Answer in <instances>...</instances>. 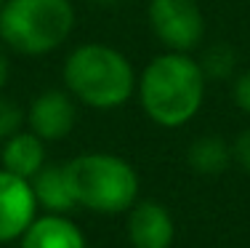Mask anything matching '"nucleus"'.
<instances>
[{
  "mask_svg": "<svg viewBox=\"0 0 250 248\" xmlns=\"http://www.w3.org/2000/svg\"><path fill=\"white\" fill-rule=\"evenodd\" d=\"M35 216H38V200L29 179L0 168V243L19 240Z\"/></svg>",
  "mask_w": 250,
  "mask_h": 248,
  "instance_id": "7",
  "label": "nucleus"
},
{
  "mask_svg": "<svg viewBox=\"0 0 250 248\" xmlns=\"http://www.w3.org/2000/svg\"><path fill=\"white\" fill-rule=\"evenodd\" d=\"M0 168L11 171V174L21 176V179H32L40 168L45 165V141L27 131L14 134L11 139L3 141V152H0Z\"/></svg>",
  "mask_w": 250,
  "mask_h": 248,
  "instance_id": "10",
  "label": "nucleus"
},
{
  "mask_svg": "<svg viewBox=\"0 0 250 248\" xmlns=\"http://www.w3.org/2000/svg\"><path fill=\"white\" fill-rule=\"evenodd\" d=\"M202 72H205L208 80H224V78H231L237 67V56H234V48L224 43H216L202 54V59H197Z\"/></svg>",
  "mask_w": 250,
  "mask_h": 248,
  "instance_id": "13",
  "label": "nucleus"
},
{
  "mask_svg": "<svg viewBox=\"0 0 250 248\" xmlns=\"http://www.w3.org/2000/svg\"><path fill=\"white\" fill-rule=\"evenodd\" d=\"M146 19L165 51L192 54L205 40V16L197 0H149Z\"/></svg>",
  "mask_w": 250,
  "mask_h": 248,
  "instance_id": "5",
  "label": "nucleus"
},
{
  "mask_svg": "<svg viewBox=\"0 0 250 248\" xmlns=\"http://www.w3.org/2000/svg\"><path fill=\"white\" fill-rule=\"evenodd\" d=\"M35 192V200H38L40 208H45L48 214H67V211L75 208V198L72 190H69V179L64 165H48L45 163L38 174L29 179Z\"/></svg>",
  "mask_w": 250,
  "mask_h": 248,
  "instance_id": "11",
  "label": "nucleus"
},
{
  "mask_svg": "<svg viewBox=\"0 0 250 248\" xmlns=\"http://www.w3.org/2000/svg\"><path fill=\"white\" fill-rule=\"evenodd\" d=\"M77 120L75 96L67 88H48L38 93L27 107V126L43 141L67 139Z\"/></svg>",
  "mask_w": 250,
  "mask_h": 248,
  "instance_id": "6",
  "label": "nucleus"
},
{
  "mask_svg": "<svg viewBox=\"0 0 250 248\" xmlns=\"http://www.w3.org/2000/svg\"><path fill=\"white\" fill-rule=\"evenodd\" d=\"M8 75H11V62H8V54H5V45L0 43V93L8 83Z\"/></svg>",
  "mask_w": 250,
  "mask_h": 248,
  "instance_id": "17",
  "label": "nucleus"
},
{
  "mask_svg": "<svg viewBox=\"0 0 250 248\" xmlns=\"http://www.w3.org/2000/svg\"><path fill=\"white\" fill-rule=\"evenodd\" d=\"M19 248H85L80 227L64 214L35 216L19 238Z\"/></svg>",
  "mask_w": 250,
  "mask_h": 248,
  "instance_id": "9",
  "label": "nucleus"
},
{
  "mask_svg": "<svg viewBox=\"0 0 250 248\" xmlns=\"http://www.w3.org/2000/svg\"><path fill=\"white\" fill-rule=\"evenodd\" d=\"M24 123H27V110L19 102H14V99L0 93V141L19 134Z\"/></svg>",
  "mask_w": 250,
  "mask_h": 248,
  "instance_id": "14",
  "label": "nucleus"
},
{
  "mask_svg": "<svg viewBox=\"0 0 250 248\" xmlns=\"http://www.w3.org/2000/svg\"><path fill=\"white\" fill-rule=\"evenodd\" d=\"M69 190L77 205L96 214H123L139 198V174L133 165L112 152H85L67 165Z\"/></svg>",
  "mask_w": 250,
  "mask_h": 248,
  "instance_id": "4",
  "label": "nucleus"
},
{
  "mask_svg": "<svg viewBox=\"0 0 250 248\" xmlns=\"http://www.w3.org/2000/svg\"><path fill=\"white\" fill-rule=\"evenodd\" d=\"M231 99H234L237 110H242L245 115H250V69H242V72L234 75V83H231Z\"/></svg>",
  "mask_w": 250,
  "mask_h": 248,
  "instance_id": "15",
  "label": "nucleus"
},
{
  "mask_svg": "<svg viewBox=\"0 0 250 248\" xmlns=\"http://www.w3.org/2000/svg\"><path fill=\"white\" fill-rule=\"evenodd\" d=\"M173 216L157 200H141L130 205L128 238L133 248H170L173 246Z\"/></svg>",
  "mask_w": 250,
  "mask_h": 248,
  "instance_id": "8",
  "label": "nucleus"
},
{
  "mask_svg": "<svg viewBox=\"0 0 250 248\" xmlns=\"http://www.w3.org/2000/svg\"><path fill=\"white\" fill-rule=\"evenodd\" d=\"M208 78L192 54L165 51L139 72L136 96L154 126L181 128L202 107Z\"/></svg>",
  "mask_w": 250,
  "mask_h": 248,
  "instance_id": "1",
  "label": "nucleus"
},
{
  "mask_svg": "<svg viewBox=\"0 0 250 248\" xmlns=\"http://www.w3.org/2000/svg\"><path fill=\"white\" fill-rule=\"evenodd\" d=\"M3 3H5V0H0V5H3Z\"/></svg>",
  "mask_w": 250,
  "mask_h": 248,
  "instance_id": "19",
  "label": "nucleus"
},
{
  "mask_svg": "<svg viewBox=\"0 0 250 248\" xmlns=\"http://www.w3.org/2000/svg\"><path fill=\"white\" fill-rule=\"evenodd\" d=\"M96 5H101V8H112V5H117V3H123V0H93Z\"/></svg>",
  "mask_w": 250,
  "mask_h": 248,
  "instance_id": "18",
  "label": "nucleus"
},
{
  "mask_svg": "<svg viewBox=\"0 0 250 248\" xmlns=\"http://www.w3.org/2000/svg\"><path fill=\"white\" fill-rule=\"evenodd\" d=\"M231 160H237V165L245 174H250V128L240 131V136L234 139V144H231Z\"/></svg>",
  "mask_w": 250,
  "mask_h": 248,
  "instance_id": "16",
  "label": "nucleus"
},
{
  "mask_svg": "<svg viewBox=\"0 0 250 248\" xmlns=\"http://www.w3.org/2000/svg\"><path fill=\"white\" fill-rule=\"evenodd\" d=\"M72 29V0H5L0 5V43L19 56L53 54Z\"/></svg>",
  "mask_w": 250,
  "mask_h": 248,
  "instance_id": "3",
  "label": "nucleus"
},
{
  "mask_svg": "<svg viewBox=\"0 0 250 248\" xmlns=\"http://www.w3.org/2000/svg\"><path fill=\"white\" fill-rule=\"evenodd\" d=\"M64 88L91 110H117L136 96L139 72L130 59L106 43H80L64 59Z\"/></svg>",
  "mask_w": 250,
  "mask_h": 248,
  "instance_id": "2",
  "label": "nucleus"
},
{
  "mask_svg": "<svg viewBox=\"0 0 250 248\" xmlns=\"http://www.w3.org/2000/svg\"><path fill=\"white\" fill-rule=\"evenodd\" d=\"M187 163L202 176H218L231 163V147L216 134H205L189 144Z\"/></svg>",
  "mask_w": 250,
  "mask_h": 248,
  "instance_id": "12",
  "label": "nucleus"
}]
</instances>
